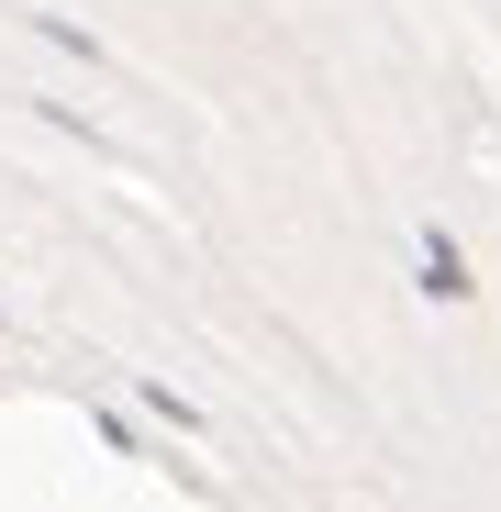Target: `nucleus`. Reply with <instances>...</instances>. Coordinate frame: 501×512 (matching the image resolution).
I'll return each instance as SVG.
<instances>
[{
	"label": "nucleus",
	"mask_w": 501,
	"mask_h": 512,
	"mask_svg": "<svg viewBox=\"0 0 501 512\" xmlns=\"http://www.w3.org/2000/svg\"><path fill=\"white\" fill-rule=\"evenodd\" d=\"M424 279H435V301H468V268H457V245H424Z\"/></svg>",
	"instance_id": "1"
}]
</instances>
